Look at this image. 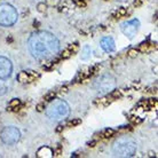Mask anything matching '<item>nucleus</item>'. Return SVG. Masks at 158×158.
<instances>
[{"mask_svg": "<svg viewBox=\"0 0 158 158\" xmlns=\"http://www.w3.org/2000/svg\"><path fill=\"white\" fill-rule=\"evenodd\" d=\"M29 49L37 60H46L55 56L60 49L57 38L48 31H38L29 38Z\"/></svg>", "mask_w": 158, "mask_h": 158, "instance_id": "1", "label": "nucleus"}, {"mask_svg": "<svg viewBox=\"0 0 158 158\" xmlns=\"http://www.w3.org/2000/svg\"><path fill=\"white\" fill-rule=\"evenodd\" d=\"M136 151V144L132 139L120 138L118 139L112 147V152L117 157H132Z\"/></svg>", "mask_w": 158, "mask_h": 158, "instance_id": "2", "label": "nucleus"}, {"mask_svg": "<svg viewBox=\"0 0 158 158\" xmlns=\"http://www.w3.org/2000/svg\"><path fill=\"white\" fill-rule=\"evenodd\" d=\"M46 113L53 120H62L69 116L70 108L69 104L63 100H54V102L48 105Z\"/></svg>", "mask_w": 158, "mask_h": 158, "instance_id": "3", "label": "nucleus"}, {"mask_svg": "<svg viewBox=\"0 0 158 158\" xmlns=\"http://www.w3.org/2000/svg\"><path fill=\"white\" fill-rule=\"evenodd\" d=\"M17 21V12L9 4L0 5V25L10 27Z\"/></svg>", "mask_w": 158, "mask_h": 158, "instance_id": "4", "label": "nucleus"}, {"mask_svg": "<svg viewBox=\"0 0 158 158\" xmlns=\"http://www.w3.org/2000/svg\"><path fill=\"white\" fill-rule=\"evenodd\" d=\"M115 86H116L115 78L109 74H102L94 82V88L100 94H107L111 92L112 89H115Z\"/></svg>", "mask_w": 158, "mask_h": 158, "instance_id": "5", "label": "nucleus"}, {"mask_svg": "<svg viewBox=\"0 0 158 158\" xmlns=\"http://www.w3.org/2000/svg\"><path fill=\"white\" fill-rule=\"evenodd\" d=\"M19 139H21V133L14 126L6 127L1 133V140L5 144H15L19 142Z\"/></svg>", "mask_w": 158, "mask_h": 158, "instance_id": "6", "label": "nucleus"}, {"mask_svg": "<svg viewBox=\"0 0 158 158\" xmlns=\"http://www.w3.org/2000/svg\"><path fill=\"white\" fill-rule=\"evenodd\" d=\"M140 27V21L139 19H132L128 22H125L121 24V31L128 38H132L135 36V33L138 32Z\"/></svg>", "mask_w": 158, "mask_h": 158, "instance_id": "7", "label": "nucleus"}, {"mask_svg": "<svg viewBox=\"0 0 158 158\" xmlns=\"http://www.w3.org/2000/svg\"><path fill=\"white\" fill-rule=\"evenodd\" d=\"M12 71H13V64L10 60L5 56H0V78L4 79L9 78Z\"/></svg>", "mask_w": 158, "mask_h": 158, "instance_id": "8", "label": "nucleus"}, {"mask_svg": "<svg viewBox=\"0 0 158 158\" xmlns=\"http://www.w3.org/2000/svg\"><path fill=\"white\" fill-rule=\"evenodd\" d=\"M38 77V74H36L35 71H21L16 79L19 80V83L25 84V83H31L33 79H36Z\"/></svg>", "mask_w": 158, "mask_h": 158, "instance_id": "9", "label": "nucleus"}, {"mask_svg": "<svg viewBox=\"0 0 158 158\" xmlns=\"http://www.w3.org/2000/svg\"><path fill=\"white\" fill-rule=\"evenodd\" d=\"M101 48L107 53H111L115 51V41L111 37H104L101 39Z\"/></svg>", "mask_w": 158, "mask_h": 158, "instance_id": "10", "label": "nucleus"}, {"mask_svg": "<svg viewBox=\"0 0 158 158\" xmlns=\"http://www.w3.org/2000/svg\"><path fill=\"white\" fill-rule=\"evenodd\" d=\"M37 156L40 158H45V157H53V150L48 147H43L38 150Z\"/></svg>", "mask_w": 158, "mask_h": 158, "instance_id": "11", "label": "nucleus"}, {"mask_svg": "<svg viewBox=\"0 0 158 158\" xmlns=\"http://www.w3.org/2000/svg\"><path fill=\"white\" fill-rule=\"evenodd\" d=\"M8 89H9V85H8V83H7L4 78H0V96L7 93Z\"/></svg>", "mask_w": 158, "mask_h": 158, "instance_id": "12", "label": "nucleus"}, {"mask_svg": "<svg viewBox=\"0 0 158 158\" xmlns=\"http://www.w3.org/2000/svg\"><path fill=\"white\" fill-rule=\"evenodd\" d=\"M91 53H92L91 47L85 46L84 48H83V52H82V60H88V58L91 57Z\"/></svg>", "mask_w": 158, "mask_h": 158, "instance_id": "13", "label": "nucleus"}, {"mask_svg": "<svg viewBox=\"0 0 158 158\" xmlns=\"http://www.w3.org/2000/svg\"><path fill=\"white\" fill-rule=\"evenodd\" d=\"M115 134V131L111 128H107L103 131V133L101 134V138H111L112 135Z\"/></svg>", "mask_w": 158, "mask_h": 158, "instance_id": "14", "label": "nucleus"}, {"mask_svg": "<svg viewBox=\"0 0 158 158\" xmlns=\"http://www.w3.org/2000/svg\"><path fill=\"white\" fill-rule=\"evenodd\" d=\"M19 105H21V100H19V99H13L9 102V104H8V107H10L12 109H14L16 107H19Z\"/></svg>", "mask_w": 158, "mask_h": 158, "instance_id": "15", "label": "nucleus"}, {"mask_svg": "<svg viewBox=\"0 0 158 158\" xmlns=\"http://www.w3.org/2000/svg\"><path fill=\"white\" fill-rule=\"evenodd\" d=\"M96 104H99V105H103V107H105V105H108L109 103H110V101L107 99V97H102V99H99L97 101H96Z\"/></svg>", "mask_w": 158, "mask_h": 158, "instance_id": "16", "label": "nucleus"}, {"mask_svg": "<svg viewBox=\"0 0 158 158\" xmlns=\"http://www.w3.org/2000/svg\"><path fill=\"white\" fill-rule=\"evenodd\" d=\"M55 96H56L55 92H51V93L46 94L44 99H45L46 101H52V100H54V99H55Z\"/></svg>", "mask_w": 158, "mask_h": 158, "instance_id": "17", "label": "nucleus"}, {"mask_svg": "<svg viewBox=\"0 0 158 158\" xmlns=\"http://www.w3.org/2000/svg\"><path fill=\"white\" fill-rule=\"evenodd\" d=\"M126 15V9L125 8H119L116 13V17H121V16H125Z\"/></svg>", "mask_w": 158, "mask_h": 158, "instance_id": "18", "label": "nucleus"}, {"mask_svg": "<svg viewBox=\"0 0 158 158\" xmlns=\"http://www.w3.org/2000/svg\"><path fill=\"white\" fill-rule=\"evenodd\" d=\"M37 8H38V10H39L40 13H44V12L46 10L47 6L45 5V4H44V2H40V4H38Z\"/></svg>", "mask_w": 158, "mask_h": 158, "instance_id": "19", "label": "nucleus"}, {"mask_svg": "<svg viewBox=\"0 0 158 158\" xmlns=\"http://www.w3.org/2000/svg\"><path fill=\"white\" fill-rule=\"evenodd\" d=\"M71 55H72V53H71V52H70V51L66 48L65 51H63V53H62L61 57H62V58H68V57H70Z\"/></svg>", "mask_w": 158, "mask_h": 158, "instance_id": "20", "label": "nucleus"}, {"mask_svg": "<svg viewBox=\"0 0 158 158\" xmlns=\"http://www.w3.org/2000/svg\"><path fill=\"white\" fill-rule=\"evenodd\" d=\"M138 54H139V51H136V49H130L128 51V56L130 57H136L138 56Z\"/></svg>", "mask_w": 158, "mask_h": 158, "instance_id": "21", "label": "nucleus"}, {"mask_svg": "<svg viewBox=\"0 0 158 158\" xmlns=\"http://www.w3.org/2000/svg\"><path fill=\"white\" fill-rule=\"evenodd\" d=\"M111 96L113 97V99H119V97L121 96L120 91H113V89H112V91H111Z\"/></svg>", "mask_w": 158, "mask_h": 158, "instance_id": "22", "label": "nucleus"}, {"mask_svg": "<svg viewBox=\"0 0 158 158\" xmlns=\"http://www.w3.org/2000/svg\"><path fill=\"white\" fill-rule=\"evenodd\" d=\"M68 49L74 54V53H76L77 51H78V45L77 44H74V45H70V46L68 47Z\"/></svg>", "mask_w": 158, "mask_h": 158, "instance_id": "23", "label": "nucleus"}, {"mask_svg": "<svg viewBox=\"0 0 158 158\" xmlns=\"http://www.w3.org/2000/svg\"><path fill=\"white\" fill-rule=\"evenodd\" d=\"M79 124H82V120H80V119H72V120L69 123L70 126H77V125H79Z\"/></svg>", "mask_w": 158, "mask_h": 158, "instance_id": "24", "label": "nucleus"}, {"mask_svg": "<svg viewBox=\"0 0 158 158\" xmlns=\"http://www.w3.org/2000/svg\"><path fill=\"white\" fill-rule=\"evenodd\" d=\"M61 152H62V150H61V146L58 144L55 151H53V155H54V156H60V155H61Z\"/></svg>", "mask_w": 158, "mask_h": 158, "instance_id": "25", "label": "nucleus"}, {"mask_svg": "<svg viewBox=\"0 0 158 158\" xmlns=\"http://www.w3.org/2000/svg\"><path fill=\"white\" fill-rule=\"evenodd\" d=\"M58 1L60 0H47V4L51 5V6H56L58 4Z\"/></svg>", "mask_w": 158, "mask_h": 158, "instance_id": "26", "label": "nucleus"}, {"mask_svg": "<svg viewBox=\"0 0 158 158\" xmlns=\"http://www.w3.org/2000/svg\"><path fill=\"white\" fill-rule=\"evenodd\" d=\"M131 121H132L133 124H139V123H141V119L138 118V117H132V118H131Z\"/></svg>", "mask_w": 158, "mask_h": 158, "instance_id": "27", "label": "nucleus"}, {"mask_svg": "<svg viewBox=\"0 0 158 158\" xmlns=\"http://www.w3.org/2000/svg\"><path fill=\"white\" fill-rule=\"evenodd\" d=\"M36 109H37V111H38V112H41V111H44L45 107H44L43 104H38L37 107H36Z\"/></svg>", "mask_w": 158, "mask_h": 158, "instance_id": "28", "label": "nucleus"}, {"mask_svg": "<svg viewBox=\"0 0 158 158\" xmlns=\"http://www.w3.org/2000/svg\"><path fill=\"white\" fill-rule=\"evenodd\" d=\"M147 48H148V44H142V45L140 46V51L144 52V51H147Z\"/></svg>", "mask_w": 158, "mask_h": 158, "instance_id": "29", "label": "nucleus"}, {"mask_svg": "<svg viewBox=\"0 0 158 158\" xmlns=\"http://www.w3.org/2000/svg\"><path fill=\"white\" fill-rule=\"evenodd\" d=\"M141 4H142V0H135V1H134V6H135V7L141 6Z\"/></svg>", "mask_w": 158, "mask_h": 158, "instance_id": "30", "label": "nucleus"}, {"mask_svg": "<svg viewBox=\"0 0 158 158\" xmlns=\"http://www.w3.org/2000/svg\"><path fill=\"white\" fill-rule=\"evenodd\" d=\"M62 130H63V126H62V125H58V126L56 127V132H61Z\"/></svg>", "mask_w": 158, "mask_h": 158, "instance_id": "31", "label": "nucleus"}, {"mask_svg": "<svg viewBox=\"0 0 158 158\" xmlns=\"http://www.w3.org/2000/svg\"><path fill=\"white\" fill-rule=\"evenodd\" d=\"M95 144H96V142H95V141H92V142H89V143H88V146H89V147H95Z\"/></svg>", "mask_w": 158, "mask_h": 158, "instance_id": "32", "label": "nucleus"}, {"mask_svg": "<svg viewBox=\"0 0 158 158\" xmlns=\"http://www.w3.org/2000/svg\"><path fill=\"white\" fill-rule=\"evenodd\" d=\"M149 154H150V155H149V156H151V157H152V156H155V155H156V154H155V155H154V152H152V151H150V152H149Z\"/></svg>", "mask_w": 158, "mask_h": 158, "instance_id": "33", "label": "nucleus"}, {"mask_svg": "<svg viewBox=\"0 0 158 158\" xmlns=\"http://www.w3.org/2000/svg\"><path fill=\"white\" fill-rule=\"evenodd\" d=\"M62 92H66V87H62Z\"/></svg>", "mask_w": 158, "mask_h": 158, "instance_id": "34", "label": "nucleus"}, {"mask_svg": "<svg viewBox=\"0 0 158 158\" xmlns=\"http://www.w3.org/2000/svg\"><path fill=\"white\" fill-rule=\"evenodd\" d=\"M74 1H76V2H77V1H79V0H74Z\"/></svg>", "mask_w": 158, "mask_h": 158, "instance_id": "35", "label": "nucleus"}]
</instances>
